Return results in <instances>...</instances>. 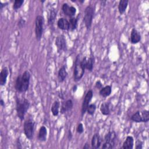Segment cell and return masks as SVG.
I'll list each match as a JSON object with an SVG mask.
<instances>
[{
    "label": "cell",
    "instance_id": "6da1fadb",
    "mask_svg": "<svg viewBox=\"0 0 149 149\" xmlns=\"http://www.w3.org/2000/svg\"><path fill=\"white\" fill-rule=\"evenodd\" d=\"M87 58L84 56L81 58L80 54H78L75 59L74 66L73 69V80L75 82H77L83 77L86 69Z\"/></svg>",
    "mask_w": 149,
    "mask_h": 149
},
{
    "label": "cell",
    "instance_id": "7a4b0ae2",
    "mask_svg": "<svg viewBox=\"0 0 149 149\" xmlns=\"http://www.w3.org/2000/svg\"><path fill=\"white\" fill-rule=\"evenodd\" d=\"M31 75L28 70L24 71L22 74H19L15 81V88L19 93H24L29 88Z\"/></svg>",
    "mask_w": 149,
    "mask_h": 149
},
{
    "label": "cell",
    "instance_id": "3957f363",
    "mask_svg": "<svg viewBox=\"0 0 149 149\" xmlns=\"http://www.w3.org/2000/svg\"><path fill=\"white\" fill-rule=\"evenodd\" d=\"M29 101L25 98H16V111L17 116L21 121L24 119L25 115L30 107Z\"/></svg>",
    "mask_w": 149,
    "mask_h": 149
},
{
    "label": "cell",
    "instance_id": "277c9868",
    "mask_svg": "<svg viewBox=\"0 0 149 149\" xmlns=\"http://www.w3.org/2000/svg\"><path fill=\"white\" fill-rule=\"evenodd\" d=\"M94 12V7L91 4L87 5L84 9L83 23H84L85 27L87 30H89L91 27Z\"/></svg>",
    "mask_w": 149,
    "mask_h": 149
},
{
    "label": "cell",
    "instance_id": "5b68a950",
    "mask_svg": "<svg viewBox=\"0 0 149 149\" xmlns=\"http://www.w3.org/2000/svg\"><path fill=\"white\" fill-rule=\"evenodd\" d=\"M116 134L115 131H109L104 136V143L102 144V149H112L115 147L116 141Z\"/></svg>",
    "mask_w": 149,
    "mask_h": 149
},
{
    "label": "cell",
    "instance_id": "8992f818",
    "mask_svg": "<svg viewBox=\"0 0 149 149\" xmlns=\"http://www.w3.org/2000/svg\"><path fill=\"white\" fill-rule=\"evenodd\" d=\"M35 130V122L31 118L26 119L23 124L24 134L26 138L30 140L33 139Z\"/></svg>",
    "mask_w": 149,
    "mask_h": 149
},
{
    "label": "cell",
    "instance_id": "52a82bcc",
    "mask_svg": "<svg viewBox=\"0 0 149 149\" xmlns=\"http://www.w3.org/2000/svg\"><path fill=\"white\" fill-rule=\"evenodd\" d=\"M44 17L42 15H37L35 19V36L37 41H40L42 36L44 26Z\"/></svg>",
    "mask_w": 149,
    "mask_h": 149
},
{
    "label": "cell",
    "instance_id": "ba28073f",
    "mask_svg": "<svg viewBox=\"0 0 149 149\" xmlns=\"http://www.w3.org/2000/svg\"><path fill=\"white\" fill-rule=\"evenodd\" d=\"M130 119L136 123H147L149 120V112L146 109L141 111H137L131 116Z\"/></svg>",
    "mask_w": 149,
    "mask_h": 149
},
{
    "label": "cell",
    "instance_id": "9c48e42d",
    "mask_svg": "<svg viewBox=\"0 0 149 149\" xmlns=\"http://www.w3.org/2000/svg\"><path fill=\"white\" fill-rule=\"evenodd\" d=\"M93 97V91L92 90L90 89L88 90L87 92L86 93L82 102L81 108V114L82 116L86 113L87 109L90 104V101L92 100Z\"/></svg>",
    "mask_w": 149,
    "mask_h": 149
},
{
    "label": "cell",
    "instance_id": "30bf717a",
    "mask_svg": "<svg viewBox=\"0 0 149 149\" xmlns=\"http://www.w3.org/2000/svg\"><path fill=\"white\" fill-rule=\"evenodd\" d=\"M55 45L57 48L58 52L62 51H66L67 50L66 40L63 34L58 36L55 41Z\"/></svg>",
    "mask_w": 149,
    "mask_h": 149
},
{
    "label": "cell",
    "instance_id": "8fae6325",
    "mask_svg": "<svg viewBox=\"0 0 149 149\" xmlns=\"http://www.w3.org/2000/svg\"><path fill=\"white\" fill-rule=\"evenodd\" d=\"M63 13L67 16L70 17H74L76 13V8L73 6H69L67 3H63L62 6Z\"/></svg>",
    "mask_w": 149,
    "mask_h": 149
},
{
    "label": "cell",
    "instance_id": "7c38bea8",
    "mask_svg": "<svg viewBox=\"0 0 149 149\" xmlns=\"http://www.w3.org/2000/svg\"><path fill=\"white\" fill-rule=\"evenodd\" d=\"M103 140L104 139L100 136L99 133H95L91 138V147L94 149L99 148L101 147L102 143L103 142Z\"/></svg>",
    "mask_w": 149,
    "mask_h": 149
},
{
    "label": "cell",
    "instance_id": "4fadbf2b",
    "mask_svg": "<svg viewBox=\"0 0 149 149\" xmlns=\"http://www.w3.org/2000/svg\"><path fill=\"white\" fill-rule=\"evenodd\" d=\"M73 107V102L71 99H68L65 101H63L61 104L60 112L62 114L65 113L72 109Z\"/></svg>",
    "mask_w": 149,
    "mask_h": 149
},
{
    "label": "cell",
    "instance_id": "5bb4252c",
    "mask_svg": "<svg viewBox=\"0 0 149 149\" xmlns=\"http://www.w3.org/2000/svg\"><path fill=\"white\" fill-rule=\"evenodd\" d=\"M141 39V36L139 31L136 29L133 28L131 30L130 36V42L132 44H136L139 43Z\"/></svg>",
    "mask_w": 149,
    "mask_h": 149
},
{
    "label": "cell",
    "instance_id": "9a60e30c",
    "mask_svg": "<svg viewBox=\"0 0 149 149\" xmlns=\"http://www.w3.org/2000/svg\"><path fill=\"white\" fill-rule=\"evenodd\" d=\"M58 27L62 30H69L70 24L69 20L65 17H61L57 21Z\"/></svg>",
    "mask_w": 149,
    "mask_h": 149
},
{
    "label": "cell",
    "instance_id": "2e32d148",
    "mask_svg": "<svg viewBox=\"0 0 149 149\" xmlns=\"http://www.w3.org/2000/svg\"><path fill=\"white\" fill-rule=\"evenodd\" d=\"M57 16V12L55 9H53L50 10L49 16L48 18V24L51 29H54L55 20Z\"/></svg>",
    "mask_w": 149,
    "mask_h": 149
},
{
    "label": "cell",
    "instance_id": "e0dca14e",
    "mask_svg": "<svg viewBox=\"0 0 149 149\" xmlns=\"http://www.w3.org/2000/svg\"><path fill=\"white\" fill-rule=\"evenodd\" d=\"M9 74V71L7 67H4L2 69L0 72V85L3 86L6 84L7 78Z\"/></svg>",
    "mask_w": 149,
    "mask_h": 149
},
{
    "label": "cell",
    "instance_id": "ac0fdd59",
    "mask_svg": "<svg viewBox=\"0 0 149 149\" xmlns=\"http://www.w3.org/2000/svg\"><path fill=\"white\" fill-rule=\"evenodd\" d=\"M68 76V72L65 65H62L59 69L58 72V80L59 83H62L65 81Z\"/></svg>",
    "mask_w": 149,
    "mask_h": 149
},
{
    "label": "cell",
    "instance_id": "d6986e66",
    "mask_svg": "<svg viewBox=\"0 0 149 149\" xmlns=\"http://www.w3.org/2000/svg\"><path fill=\"white\" fill-rule=\"evenodd\" d=\"M47 129L45 126H42L40 127L38 133V140L41 142H44L47 140Z\"/></svg>",
    "mask_w": 149,
    "mask_h": 149
},
{
    "label": "cell",
    "instance_id": "ffe728a7",
    "mask_svg": "<svg viewBox=\"0 0 149 149\" xmlns=\"http://www.w3.org/2000/svg\"><path fill=\"white\" fill-rule=\"evenodd\" d=\"M134 146V139L131 136H127L123 143L122 148L123 149H132Z\"/></svg>",
    "mask_w": 149,
    "mask_h": 149
},
{
    "label": "cell",
    "instance_id": "44dd1931",
    "mask_svg": "<svg viewBox=\"0 0 149 149\" xmlns=\"http://www.w3.org/2000/svg\"><path fill=\"white\" fill-rule=\"evenodd\" d=\"M100 110L101 113L105 116H108L111 113L110 107H109V102H102L100 107Z\"/></svg>",
    "mask_w": 149,
    "mask_h": 149
},
{
    "label": "cell",
    "instance_id": "7402d4cb",
    "mask_svg": "<svg viewBox=\"0 0 149 149\" xmlns=\"http://www.w3.org/2000/svg\"><path fill=\"white\" fill-rule=\"evenodd\" d=\"M112 93V87L110 85H107L102 87L99 91V94L102 97H107L111 95Z\"/></svg>",
    "mask_w": 149,
    "mask_h": 149
},
{
    "label": "cell",
    "instance_id": "603a6c76",
    "mask_svg": "<svg viewBox=\"0 0 149 149\" xmlns=\"http://www.w3.org/2000/svg\"><path fill=\"white\" fill-rule=\"evenodd\" d=\"M128 3H129V1L128 0H120L119 2L118 3V11L120 13V15H123L128 6Z\"/></svg>",
    "mask_w": 149,
    "mask_h": 149
},
{
    "label": "cell",
    "instance_id": "cb8c5ba5",
    "mask_svg": "<svg viewBox=\"0 0 149 149\" xmlns=\"http://www.w3.org/2000/svg\"><path fill=\"white\" fill-rule=\"evenodd\" d=\"M59 108H60V102L58 100L54 101L51 108V111L54 116H56L58 115L60 112Z\"/></svg>",
    "mask_w": 149,
    "mask_h": 149
},
{
    "label": "cell",
    "instance_id": "d4e9b609",
    "mask_svg": "<svg viewBox=\"0 0 149 149\" xmlns=\"http://www.w3.org/2000/svg\"><path fill=\"white\" fill-rule=\"evenodd\" d=\"M78 20H79V16L77 17H70L69 20V24H70V30L73 31L77 28L78 25Z\"/></svg>",
    "mask_w": 149,
    "mask_h": 149
},
{
    "label": "cell",
    "instance_id": "484cf974",
    "mask_svg": "<svg viewBox=\"0 0 149 149\" xmlns=\"http://www.w3.org/2000/svg\"><path fill=\"white\" fill-rule=\"evenodd\" d=\"M94 63V58L93 56H90L87 59L86 65V69H87L89 72H92L93 69Z\"/></svg>",
    "mask_w": 149,
    "mask_h": 149
},
{
    "label": "cell",
    "instance_id": "4316f807",
    "mask_svg": "<svg viewBox=\"0 0 149 149\" xmlns=\"http://www.w3.org/2000/svg\"><path fill=\"white\" fill-rule=\"evenodd\" d=\"M96 107H96L95 104H94V103L90 104L87 109L86 112L89 115H91V116L94 115V114L95 112V110H96Z\"/></svg>",
    "mask_w": 149,
    "mask_h": 149
},
{
    "label": "cell",
    "instance_id": "83f0119b",
    "mask_svg": "<svg viewBox=\"0 0 149 149\" xmlns=\"http://www.w3.org/2000/svg\"><path fill=\"white\" fill-rule=\"evenodd\" d=\"M24 1V0H15L13 4V9L14 10L16 11L20 9L23 5Z\"/></svg>",
    "mask_w": 149,
    "mask_h": 149
},
{
    "label": "cell",
    "instance_id": "f1b7e54d",
    "mask_svg": "<svg viewBox=\"0 0 149 149\" xmlns=\"http://www.w3.org/2000/svg\"><path fill=\"white\" fill-rule=\"evenodd\" d=\"M76 132L79 134H82L84 132V127H83V125L81 123H78L77 127H76Z\"/></svg>",
    "mask_w": 149,
    "mask_h": 149
},
{
    "label": "cell",
    "instance_id": "f546056e",
    "mask_svg": "<svg viewBox=\"0 0 149 149\" xmlns=\"http://www.w3.org/2000/svg\"><path fill=\"white\" fill-rule=\"evenodd\" d=\"M25 24H26V20L24 19L20 18L19 19V20L18 21L17 26L19 27V29H22V28H23Z\"/></svg>",
    "mask_w": 149,
    "mask_h": 149
},
{
    "label": "cell",
    "instance_id": "4dcf8cb0",
    "mask_svg": "<svg viewBox=\"0 0 149 149\" xmlns=\"http://www.w3.org/2000/svg\"><path fill=\"white\" fill-rule=\"evenodd\" d=\"M16 148H19V149L23 148L22 143H21V141L19 138H17V139L16 141Z\"/></svg>",
    "mask_w": 149,
    "mask_h": 149
},
{
    "label": "cell",
    "instance_id": "1f68e13d",
    "mask_svg": "<svg viewBox=\"0 0 149 149\" xmlns=\"http://www.w3.org/2000/svg\"><path fill=\"white\" fill-rule=\"evenodd\" d=\"M95 87L97 88V89H99V90H100L102 87V83L101 82L100 80H97L95 82Z\"/></svg>",
    "mask_w": 149,
    "mask_h": 149
},
{
    "label": "cell",
    "instance_id": "d6a6232c",
    "mask_svg": "<svg viewBox=\"0 0 149 149\" xmlns=\"http://www.w3.org/2000/svg\"><path fill=\"white\" fill-rule=\"evenodd\" d=\"M143 148V143L141 141H137L136 143L135 148L136 149H141Z\"/></svg>",
    "mask_w": 149,
    "mask_h": 149
},
{
    "label": "cell",
    "instance_id": "836d02e7",
    "mask_svg": "<svg viewBox=\"0 0 149 149\" xmlns=\"http://www.w3.org/2000/svg\"><path fill=\"white\" fill-rule=\"evenodd\" d=\"M8 2H4V3H3V2H0V9H1V10H2L4 7H5L6 6L8 5Z\"/></svg>",
    "mask_w": 149,
    "mask_h": 149
},
{
    "label": "cell",
    "instance_id": "e575fe53",
    "mask_svg": "<svg viewBox=\"0 0 149 149\" xmlns=\"http://www.w3.org/2000/svg\"><path fill=\"white\" fill-rule=\"evenodd\" d=\"M72 137H73V136H72V133L71 130L69 129V130H68V138L69 140H71L72 139Z\"/></svg>",
    "mask_w": 149,
    "mask_h": 149
},
{
    "label": "cell",
    "instance_id": "d590c367",
    "mask_svg": "<svg viewBox=\"0 0 149 149\" xmlns=\"http://www.w3.org/2000/svg\"><path fill=\"white\" fill-rule=\"evenodd\" d=\"M90 148L89 144H88V142H86V143H85L84 146H83V149H88V148Z\"/></svg>",
    "mask_w": 149,
    "mask_h": 149
},
{
    "label": "cell",
    "instance_id": "8d00e7d4",
    "mask_svg": "<svg viewBox=\"0 0 149 149\" xmlns=\"http://www.w3.org/2000/svg\"><path fill=\"white\" fill-rule=\"evenodd\" d=\"M0 105H1V106L2 107H5V101H3V99H1V100H0Z\"/></svg>",
    "mask_w": 149,
    "mask_h": 149
},
{
    "label": "cell",
    "instance_id": "74e56055",
    "mask_svg": "<svg viewBox=\"0 0 149 149\" xmlns=\"http://www.w3.org/2000/svg\"><path fill=\"white\" fill-rule=\"evenodd\" d=\"M76 88H77V86H76V85L74 86L73 87V92H74V91L76 90Z\"/></svg>",
    "mask_w": 149,
    "mask_h": 149
},
{
    "label": "cell",
    "instance_id": "f35d334b",
    "mask_svg": "<svg viewBox=\"0 0 149 149\" xmlns=\"http://www.w3.org/2000/svg\"><path fill=\"white\" fill-rule=\"evenodd\" d=\"M79 2H80V3H83V2H84V0H83V1H79Z\"/></svg>",
    "mask_w": 149,
    "mask_h": 149
},
{
    "label": "cell",
    "instance_id": "ab89813d",
    "mask_svg": "<svg viewBox=\"0 0 149 149\" xmlns=\"http://www.w3.org/2000/svg\"><path fill=\"white\" fill-rule=\"evenodd\" d=\"M41 1V2H45V1Z\"/></svg>",
    "mask_w": 149,
    "mask_h": 149
}]
</instances>
